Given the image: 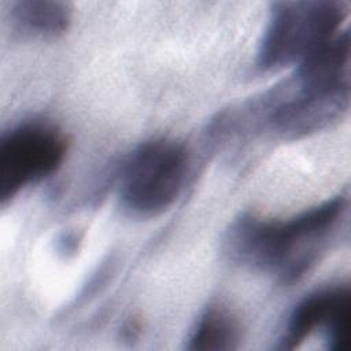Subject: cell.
I'll return each instance as SVG.
<instances>
[{
  "label": "cell",
  "instance_id": "7a4b0ae2",
  "mask_svg": "<svg viewBox=\"0 0 351 351\" xmlns=\"http://www.w3.org/2000/svg\"><path fill=\"white\" fill-rule=\"evenodd\" d=\"M343 1L274 3L258 49L262 70L299 64L340 33L347 15Z\"/></svg>",
  "mask_w": 351,
  "mask_h": 351
},
{
  "label": "cell",
  "instance_id": "8992f818",
  "mask_svg": "<svg viewBox=\"0 0 351 351\" xmlns=\"http://www.w3.org/2000/svg\"><path fill=\"white\" fill-rule=\"evenodd\" d=\"M239 340L240 328L236 318L222 307H210L197 319L186 348L193 351L233 350Z\"/></svg>",
  "mask_w": 351,
  "mask_h": 351
},
{
  "label": "cell",
  "instance_id": "6da1fadb",
  "mask_svg": "<svg viewBox=\"0 0 351 351\" xmlns=\"http://www.w3.org/2000/svg\"><path fill=\"white\" fill-rule=\"evenodd\" d=\"M346 204L344 196H336L284 221L243 215L228 232L226 254L237 263L293 280L315 259L321 243L341 219Z\"/></svg>",
  "mask_w": 351,
  "mask_h": 351
},
{
  "label": "cell",
  "instance_id": "3957f363",
  "mask_svg": "<svg viewBox=\"0 0 351 351\" xmlns=\"http://www.w3.org/2000/svg\"><path fill=\"white\" fill-rule=\"evenodd\" d=\"M188 166L182 145L156 138L141 144L125 162L119 193L122 203L138 215H156L180 195Z\"/></svg>",
  "mask_w": 351,
  "mask_h": 351
},
{
  "label": "cell",
  "instance_id": "277c9868",
  "mask_svg": "<svg viewBox=\"0 0 351 351\" xmlns=\"http://www.w3.org/2000/svg\"><path fill=\"white\" fill-rule=\"evenodd\" d=\"M67 152L64 134L48 122H25L0 140V200L59 169Z\"/></svg>",
  "mask_w": 351,
  "mask_h": 351
},
{
  "label": "cell",
  "instance_id": "5b68a950",
  "mask_svg": "<svg viewBox=\"0 0 351 351\" xmlns=\"http://www.w3.org/2000/svg\"><path fill=\"white\" fill-rule=\"evenodd\" d=\"M350 298L347 287H332L306 296L289 315L281 347L288 350L298 347L318 328L326 332L341 313L351 308Z\"/></svg>",
  "mask_w": 351,
  "mask_h": 351
},
{
  "label": "cell",
  "instance_id": "52a82bcc",
  "mask_svg": "<svg viewBox=\"0 0 351 351\" xmlns=\"http://www.w3.org/2000/svg\"><path fill=\"white\" fill-rule=\"evenodd\" d=\"M11 12L23 30L40 36L62 34L71 22V8L62 1L22 0L14 3Z\"/></svg>",
  "mask_w": 351,
  "mask_h": 351
}]
</instances>
